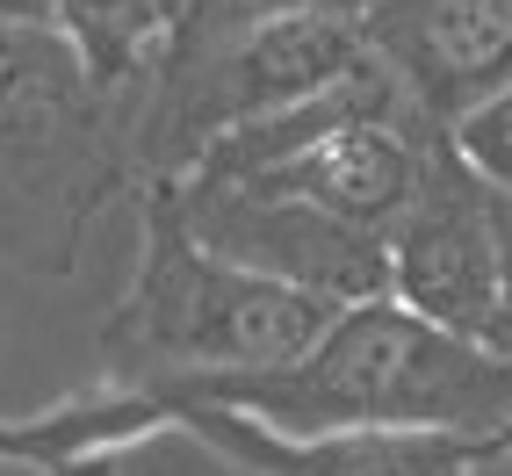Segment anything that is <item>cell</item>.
Masks as SVG:
<instances>
[{
	"label": "cell",
	"instance_id": "14",
	"mask_svg": "<svg viewBox=\"0 0 512 476\" xmlns=\"http://www.w3.org/2000/svg\"><path fill=\"white\" fill-rule=\"evenodd\" d=\"M469 476H512V440H484L469 462Z\"/></svg>",
	"mask_w": 512,
	"mask_h": 476
},
{
	"label": "cell",
	"instance_id": "1",
	"mask_svg": "<svg viewBox=\"0 0 512 476\" xmlns=\"http://www.w3.org/2000/svg\"><path fill=\"white\" fill-rule=\"evenodd\" d=\"M166 397L224 404L275 433H440V440H512V361L484 339L440 332L390 296L339 311L332 332L282 376L253 383H159Z\"/></svg>",
	"mask_w": 512,
	"mask_h": 476
},
{
	"label": "cell",
	"instance_id": "4",
	"mask_svg": "<svg viewBox=\"0 0 512 476\" xmlns=\"http://www.w3.org/2000/svg\"><path fill=\"white\" fill-rule=\"evenodd\" d=\"M166 202H174V217L188 224L195 246H210L217 260L246 267V275L303 289V296L332 303V311L390 296V238L339 224V217L311 210V202L267 195L246 181H174Z\"/></svg>",
	"mask_w": 512,
	"mask_h": 476
},
{
	"label": "cell",
	"instance_id": "7",
	"mask_svg": "<svg viewBox=\"0 0 512 476\" xmlns=\"http://www.w3.org/2000/svg\"><path fill=\"white\" fill-rule=\"evenodd\" d=\"M440 145H426V116L412 101H383V109H361L347 123H332L325 138H311L282 166H267V174H246V188L311 202V210H325L339 224H361L375 238H390L404 224V210L419 202Z\"/></svg>",
	"mask_w": 512,
	"mask_h": 476
},
{
	"label": "cell",
	"instance_id": "11",
	"mask_svg": "<svg viewBox=\"0 0 512 476\" xmlns=\"http://www.w3.org/2000/svg\"><path fill=\"white\" fill-rule=\"evenodd\" d=\"M448 152H455L491 195H512V87L491 94L476 116H462V123L448 130Z\"/></svg>",
	"mask_w": 512,
	"mask_h": 476
},
{
	"label": "cell",
	"instance_id": "9",
	"mask_svg": "<svg viewBox=\"0 0 512 476\" xmlns=\"http://www.w3.org/2000/svg\"><path fill=\"white\" fill-rule=\"evenodd\" d=\"M174 0H58V44L80 65V80L116 87L174 44Z\"/></svg>",
	"mask_w": 512,
	"mask_h": 476
},
{
	"label": "cell",
	"instance_id": "8",
	"mask_svg": "<svg viewBox=\"0 0 512 476\" xmlns=\"http://www.w3.org/2000/svg\"><path fill=\"white\" fill-rule=\"evenodd\" d=\"M159 426L195 433L217 462L246 469V476H469L484 440H440V433H318L296 440L275 433L246 412H224V404H188L152 390Z\"/></svg>",
	"mask_w": 512,
	"mask_h": 476
},
{
	"label": "cell",
	"instance_id": "3",
	"mask_svg": "<svg viewBox=\"0 0 512 476\" xmlns=\"http://www.w3.org/2000/svg\"><path fill=\"white\" fill-rule=\"evenodd\" d=\"M166 65H174V94H166L174 159L195 166L217 138H231V130L267 123L282 109H303V101L332 94L339 80H354L368 65V37H361L354 8H318V15L267 22V29H253V37L224 44V51L166 58Z\"/></svg>",
	"mask_w": 512,
	"mask_h": 476
},
{
	"label": "cell",
	"instance_id": "13",
	"mask_svg": "<svg viewBox=\"0 0 512 476\" xmlns=\"http://www.w3.org/2000/svg\"><path fill=\"white\" fill-rule=\"evenodd\" d=\"M476 339H484V347H491L498 361H512V282H505V296H498V311H491V325L476 332Z\"/></svg>",
	"mask_w": 512,
	"mask_h": 476
},
{
	"label": "cell",
	"instance_id": "10",
	"mask_svg": "<svg viewBox=\"0 0 512 476\" xmlns=\"http://www.w3.org/2000/svg\"><path fill=\"white\" fill-rule=\"evenodd\" d=\"M318 8H347V0H188L181 22H174V44H166V58H202V51H224V44L253 37V29H267V22L318 15Z\"/></svg>",
	"mask_w": 512,
	"mask_h": 476
},
{
	"label": "cell",
	"instance_id": "5",
	"mask_svg": "<svg viewBox=\"0 0 512 476\" xmlns=\"http://www.w3.org/2000/svg\"><path fill=\"white\" fill-rule=\"evenodd\" d=\"M505 296L498 238H491V195L469 166L440 145L419 202L390 231V303L440 332L476 339Z\"/></svg>",
	"mask_w": 512,
	"mask_h": 476
},
{
	"label": "cell",
	"instance_id": "2",
	"mask_svg": "<svg viewBox=\"0 0 512 476\" xmlns=\"http://www.w3.org/2000/svg\"><path fill=\"white\" fill-rule=\"evenodd\" d=\"M332 318V303L246 275L210 246H195L174 202H159L116 339L145 368H166V383H253L296 368L332 332Z\"/></svg>",
	"mask_w": 512,
	"mask_h": 476
},
{
	"label": "cell",
	"instance_id": "6",
	"mask_svg": "<svg viewBox=\"0 0 512 476\" xmlns=\"http://www.w3.org/2000/svg\"><path fill=\"white\" fill-rule=\"evenodd\" d=\"M354 22L440 138L512 87V0H354Z\"/></svg>",
	"mask_w": 512,
	"mask_h": 476
},
{
	"label": "cell",
	"instance_id": "12",
	"mask_svg": "<svg viewBox=\"0 0 512 476\" xmlns=\"http://www.w3.org/2000/svg\"><path fill=\"white\" fill-rule=\"evenodd\" d=\"M0 29H22V37H58V0H0Z\"/></svg>",
	"mask_w": 512,
	"mask_h": 476
}]
</instances>
